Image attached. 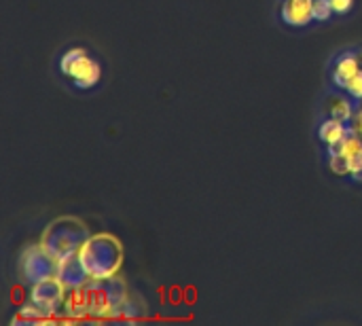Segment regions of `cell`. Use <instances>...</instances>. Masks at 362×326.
<instances>
[{
    "label": "cell",
    "instance_id": "cell-4",
    "mask_svg": "<svg viewBox=\"0 0 362 326\" xmlns=\"http://www.w3.org/2000/svg\"><path fill=\"white\" fill-rule=\"evenodd\" d=\"M87 240H89V233L83 225H78L74 221H57L55 225H51L47 229L42 246L57 263H62V261L78 255Z\"/></svg>",
    "mask_w": 362,
    "mask_h": 326
},
{
    "label": "cell",
    "instance_id": "cell-15",
    "mask_svg": "<svg viewBox=\"0 0 362 326\" xmlns=\"http://www.w3.org/2000/svg\"><path fill=\"white\" fill-rule=\"evenodd\" d=\"M352 102H354V106H356V102H361L362 100V68L358 70V74L348 83V87H346V91H344Z\"/></svg>",
    "mask_w": 362,
    "mask_h": 326
},
{
    "label": "cell",
    "instance_id": "cell-5",
    "mask_svg": "<svg viewBox=\"0 0 362 326\" xmlns=\"http://www.w3.org/2000/svg\"><path fill=\"white\" fill-rule=\"evenodd\" d=\"M362 68V45H346L335 49L325 64V87L346 91L348 83Z\"/></svg>",
    "mask_w": 362,
    "mask_h": 326
},
{
    "label": "cell",
    "instance_id": "cell-1",
    "mask_svg": "<svg viewBox=\"0 0 362 326\" xmlns=\"http://www.w3.org/2000/svg\"><path fill=\"white\" fill-rule=\"evenodd\" d=\"M55 78L72 93L91 95L104 83V62L85 42H68L53 57Z\"/></svg>",
    "mask_w": 362,
    "mask_h": 326
},
{
    "label": "cell",
    "instance_id": "cell-8",
    "mask_svg": "<svg viewBox=\"0 0 362 326\" xmlns=\"http://www.w3.org/2000/svg\"><path fill=\"white\" fill-rule=\"evenodd\" d=\"M354 125L350 121H341L335 117H322L316 115V125H314V140L318 144V153L329 151L333 146H339L341 142H346L348 138H352Z\"/></svg>",
    "mask_w": 362,
    "mask_h": 326
},
{
    "label": "cell",
    "instance_id": "cell-6",
    "mask_svg": "<svg viewBox=\"0 0 362 326\" xmlns=\"http://www.w3.org/2000/svg\"><path fill=\"white\" fill-rule=\"evenodd\" d=\"M274 17L278 25L291 34H303L318 28L314 19V0H276Z\"/></svg>",
    "mask_w": 362,
    "mask_h": 326
},
{
    "label": "cell",
    "instance_id": "cell-12",
    "mask_svg": "<svg viewBox=\"0 0 362 326\" xmlns=\"http://www.w3.org/2000/svg\"><path fill=\"white\" fill-rule=\"evenodd\" d=\"M42 320H47V314L40 312V310L30 301V305H23V308L19 310V316L13 320V325H38V322H42Z\"/></svg>",
    "mask_w": 362,
    "mask_h": 326
},
{
    "label": "cell",
    "instance_id": "cell-13",
    "mask_svg": "<svg viewBox=\"0 0 362 326\" xmlns=\"http://www.w3.org/2000/svg\"><path fill=\"white\" fill-rule=\"evenodd\" d=\"M314 19L316 25H329L331 21H335V13L329 0H314Z\"/></svg>",
    "mask_w": 362,
    "mask_h": 326
},
{
    "label": "cell",
    "instance_id": "cell-3",
    "mask_svg": "<svg viewBox=\"0 0 362 326\" xmlns=\"http://www.w3.org/2000/svg\"><path fill=\"white\" fill-rule=\"evenodd\" d=\"M320 161L344 185L362 187V140L356 134L339 146L322 151Z\"/></svg>",
    "mask_w": 362,
    "mask_h": 326
},
{
    "label": "cell",
    "instance_id": "cell-9",
    "mask_svg": "<svg viewBox=\"0 0 362 326\" xmlns=\"http://www.w3.org/2000/svg\"><path fill=\"white\" fill-rule=\"evenodd\" d=\"M30 301L40 312H45L47 316L55 314L64 303V284H62V280L59 278H49V280H42V282L34 284Z\"/></svg>",
    "mask_w": 362,
    "mask_h": 326
},
{
    "label": "cell",
    "instance_id": "cell-7",
    "mask_svg": "<svg viewBox=\"0 0 362 326\" xmlns=\"http://www.w3.org/2000/svg\"><path fill=\"white\" fill-rule=\"evenodd\" d=\"M57 265L59 263L47 252L45 246L42 248H28L19 259V272L30 286L57 276Z\"/></svg>",
    "mask_w": 362,
    "mask_h": 326
},
{
    "label": "cell",
    "instance_id": "cell-14",
    "mask_svg": "<svg viewBox=\"0 0 362 326\" xmlns=\"http://www.w3.org/2000/svg\"><path fill=\"white\" fill-rule=\"evenodd\" d=\"M335 19H348L356 11V0H329Z\"/></svg>",
    "mask_w": 362,
    "mask_h": 326
},
{
    "label": "cell",
    "instance_id": "cell-11",
    "mask_svg": "<svg viewBox=\"0 0 362 326\" xmlns=\"http://www.w3.org/2000/svg\"><path fill=\"white\" fill-rule=\"evenodd\" d=\"M57 278L62 280L64 286H68L72 291H78V289H83L87 284L89 274L85 272V267L81 263V257L74 255V257H70V259H66V261H62L57 265Z\"/></svg>",
    "mask_w": 362,
    "mask_h": 326
},
{
    "label": "cell",
    "instance_id": "cell-16",
    "mask_svg": "<svg viewBox=\"0 0 362 326\" xmlns=\"http://www.w3.org/2000/svg\"><path fill=\"white\" fill-rule=\"evenodd\" d=\"M352 125H354V132H356V136H358V138L362 140V110H356V112H354Z\"/></svg>",
    "mask_w": 362,
    "mask_h": 326
},
{
    "label": "cell",
    "instance_id": "cell-10",
    "mask_svg": "<svg viewBox=\"0 0 362 326\" xmlns=\"http://www.w3.org/2000/svg\"><path fill=\"white\" fill-rule=\"evenodd\" d=\"M354 112H356V106H354V102L344 91H333V89H327L325 87V91L320 95V102H318L316 115L335 117V119H341V121H350L352 123Z\"/></svg>",
    "mask_w": 362,
    "mask_h": 326
},
{
    "label": "cell",
    "instance_id": "cell-2",
    "mask_svg": "<svg viewBox=\"0 0 362 326\" xmlns=\"http://www.w3.org/2000/svg\"><path fill=\"white\" fill-rule=\"evenodd\" d=\"M78 257L91 280H106L119 272L123 252L117 240L108 235H98L83 244Z\"/></svg>",
    "mask_w": 362,
    "mask_h": 326
}]
</instances>
